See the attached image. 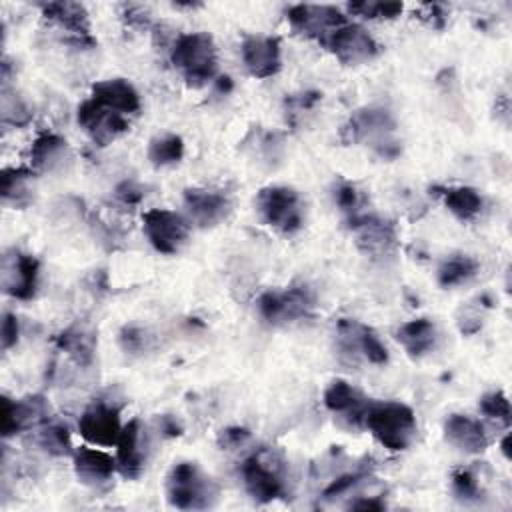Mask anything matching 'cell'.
Listing matches in <instances>:
<instances>
[{
  "mask_svg": "<svg viewBox=\"0 0 512 512\" xmlns=\"http://www.w3.org/2000/svg\"><path fill=\"white\" fill-rule=\"evenodd\" d=\"M78 124L84 128V132L92 138L98 146H108L116 138H120L124 132H128V120L126 116L104 108L96 100L88 98L78 106Z\"/></svg>",
  "mask_w": 512,
  "mask_h": 512,
  "instance_id": "cell-12",
  "label": "cell"
},
{
  "mask_svg": "<svg viewBox=\"0 0 512 512\" xmlns=\"http://www.w3.org/2000/svg\"><path fill=\"white\" fill-rule=\"evenodd\" d=\"M34 170L6 168L2 172V200L14 208H24L32 202Z\"/></svg>",
  "mask_w": 512,
  "mask_h": 512,
  "instance_id": "cell-27",
  "label": "cell"
},
{
  "mask_svg": "<svg viewBox=\"0 0 512 512\" xmlns=\"http://www.w3.org/2000/svg\"><path fill=\"white\" fill-rule=\"evenodd\" d=\"M78 432L86 442L94 446H116L122 432L118 406L104 400H94L82 412L78 420Z\"/></svg>",
  "mask_w": 512,
  "mask_h": 512,
  "instance_id": "cell-11",
  "label": "cell"
},
{
  "mask_svg": "<svg viewBox=\"0 0 512 512\" xmlns=\"http://www.w3.org/2000/svg\"><path fill=\"white\" fill-rule=\"evenodd\" d=\"M0 340H2V350H10L18 342V318L10 312L2 316Z\"/></svg>",
  "mask_w": 512,
  "mask_h": 512,
  "instance_id": "cell-41",
  "label": "cell"
},
{
  "mask_svg": "<svg viewBox=\"0 0 512 512\" xmlns=\"http://www.w3.org/2000/svg\"><path fill=\"white\" fill-rule=\"evenodd\" d=\"M144 332L136 326H126L120 332V344L126 352H140L144 348Z\"/></svg>",
  "mask_w": 512,
  "mask_h": 512,
  "instance_id": "cell-42",
  "label": "cell"
},
{
  "mask_svg": "<svg viewBox=\"0 0 512 512\" xmlns=\"http://www.w3.org/2000/svg\"><path fill=\"white\" fill-rule=\"evenodd\" d=\"M46 20L54 22L62 30H66L70 36L66 38L74 46H94V40L90 36V20L88 12L78 2H46L40 6Z\"/></svg>",
  "mask_w": 512,
  "mask_h": 512,
  "instance_id": "cell-17",
  "label": "cell"
},
{
  "mask_svg": "<svg viewBox=\"0 0 512 512\" xmlns=\"http://www.w3.org/2000/svg\"><path fill=\"white\" fill-rule=\"evenodd\" d=\"M114 196L122 202V204H126V206H134V204H138L142 198H144V190L136 184V182H122L118 188H116V192H114Z\"/></svg>",
  "mask_w": 512,
  "mask_h": 512,
  "instance_id": "cell-43",
  "label": "cell"
},
{
  "mask_svg": "<svg viewBox=\"0 0 512 512\" xmlns=\"http://www.w3.org/2000/svg\"><path fill=\"white\" fill-rule=\"evenodd\" d=\"M446 440L462 452L478 454L488 446V438L480 420L466 414H450L444 422Z\"/></svg>",
  "mask_w": 512,
  "mask_h": 512,
  "instance_id": "cell-24",
  "label": "cell"
},
{
  "mask_svg": "<svg viewBox=\"0 0 512 512\" xmlns=\"http://www.w3.org/2000/svg\"><path fill=\"white\" fill-rule=\"evenodd\" d=\"M168 502L180 510H200L214 504L218 486L194 462H178L166 480Z\"/></svg>",
  "mask_w": 512,
  "mask_h": 512,
  "instance_id": "cell-3",
  "label": "cell"
},
{
  "mask_svg": "<svg viewBox=\"0 0 512 512\" xmlns=\"http://www.w3.org/2000/svg\"><path fill=\"white\" fill-rule=\"evenodd\" d=\"M422 18L428 20L434 28H444L448 20V8L444 4H424Z\"/></svg>",
  "mask_w": 512,
  "mask_h": 512,
  "instance_id": "cell-44",
  "label": "cell"
},
{
  "mask_svg": "<svg viewBox=\"0 0 512 512\" xmlns=\"http://www.w3.org/2000/svg\"><path fill=\"white\" fill-rule=\"evenodd\" d=\"M336 334H338L336 338H338L340 354L350 356L354 360L358 356H364L368 362L376 366H384L388 362V350L380 342V338L374 334L372 328L356 320L342 318L336 326Z\"/></svg>",
  "mask_w": 512,
  "mask_h": 512,
  "instance_id": "cell-10",
  "label": "cell"
},
{
  "mask_svg": "<svg viewBox=\"0 0 512 512\" xmlns=\"http://www.w3.org/2000/svg\"><path fill=\"white\" fill-rule=\"evenodd\" d=\"M334 200L336 204L340 206L342 212H346L348 216H354V214H360V206L364 204V198H362V192L350 184V182H340L334 190Z\"/></svg>",
  "mask_w": 512,
  "mask_h": 512,
  "instance_id": "cell-36",
  "label": "cell"
},
{
  "mask_svg": "<svg viewBox=\"0 0 512 512\" xmlns=\"http://www.w3.org/2000/svg\"><path fill=\"white\" fill-rule=\"evenodd\" d=\"M314 292L306 284H294L284 290H268L258 298V312L270 324H290L310 316Z\"/></svg>",
  "mask_w": 512,
  "mask_h": 512,
  "instance_id": "cell-6",
  "label": "cell"
},
{
  "mask_svg": "<svg viewBox=\"0 0 512 512\" xmlns=\"http://www.w3.org/2000/svg\"><path fill=\"white\" fill-rule=\"evenodd\" d=\"M96 338L84 326H70L56 336V346L66 352L78 366H88L94 356Z\"/></svg>",
  "mask_w": 512,
  "mask_h": 512,
  "instance_id": "cell-28",
  "label": "cell"
},
{
  "mask_svg": "<svg viewBox=\"0 0 512 512\" xmlns=\"http://www.w3.org/2000/svg\"><path fill=\"white\" fill-rule=\"evenodd\" d=\"M36 442L40 448H44L48 454H54V456H64V454L74 452L72 444H70L68 428L58 426V424H50V426L42 428L36 436Z\"/></svg>",
  "mask_w": 512,
  "mask_h": 512,
  "instance_id": "cell-32",
  "label": "cell"
},
{
  "mask_svg": "<svg viewBox=\"0 0 512 512\" xmlns=\"http://www.w3.org/2000/svg\"><path fill=\"white\" fill-rule=\"evenodd\" d=\"M444 196V204L446 208L462 222H468V220H474L482 206H484V200L480 196L478 190L470 188V186H456V188H444L442 192Z\"/></svg>",
  "mask_w": 512,
  "mask_h": 512,
  "instance_id": "cell-29",
  "label": "cell"
},
{
  "mask_svg": "<svg viewBox=\"0 0 512 512\" xmlns=\"http://www.w3.org/2000/svg\"><path fill=\"white\" fill-rule=\"evenodd\" d=\"M68 160H70L68 142L58 134L44 132L30 146V162L36 170L54 172L64 168Z\"/></svg>",
  "mask_w": 512,
  "mask_h": 512,
  "instance_id": "cell-25",
  "label": "cell"
},
{
  "mask_svg": "<svg viewBox=\"0 0 512 512\" xmlns=\"http://www.w3.org/2000/svg\"><path fill=\"white\" fill-rule=\"evenodd\" d=\"M248 440H250V432H248L246 428H240V426L224 428V430L218 434V444H220V448H224V450L240 448V446H244Z\"/></svg>",
  "mask_w": 512,
  "mask_h": 512,
  "instance_id": "cell-39",
  "label": "cell"
},
{
  "mask_svg": "<svg viewBox=\"0 0 512 512\" xmlns=\"http://www.w3.org/2000/svg\"><path fill=\"white\" fill-rule=\"evenodd\" d=\"M396 340L402 344V348L414 356L420 358L428 354L436 344V326L428 318H416L406 324H402L396 330Z\"/></svg>",
  "mask_w": 512,
  "mask_h": 512,
  "instance_id": "cell-26",
  "label": "cell"
},
{
  "mask_svg": "<svg viewBox=\"0 0 512 512\" xmlns=\"http://www.w3.org/2000/svg\"><path fill=\"white\" fill-rule=\"evenodd\" d=\"M90 98L122 116L136 114L140 110V96L136 88L124 78H108L92 84Z\"/></svg>",
  "mask_w": 512,
  "mask_h": 512,
  "instance_id": "cell-23",
  "label": "cell"
},
{
  "mask_svg": "<svg viewBox=\"0 0 512 512\" xmlns=\"http://www.w3.org/2000/svg\"><path fill=\"white\" fill-rule=\"evenodd\" d=\"M256 210L264 224L282 232L294 234L304 224V204L300 194L290 186H266L256 196Z\"/></svg>",
  "mask_w": 512,
  "mask_h": 512,
  "instance_id": "cell-4",
  "label": "cell"
},
{
  "mask_svg": "<svg viewBox=\"0 0 512 512\" xmlns=\"http://www.w3.org/2000/svg\"><path fill=\"white\" fill-rule=\"evenodd\" d=\"M368 400L346 380H334L324 390V406L332 414H340L354 428L364 426V416L368 410Z\"/></svg>",
  "mask_w": 512,
  "mask_h": 512,
  "instance_id": "cell-20",
  "label": "cell"
},
{
  "mask_svg": "<svg viewBox=\"0 0 512 512\" xmlns=\"http://www.w3.org/2000/svg\"><path fill=\"white\" fill-rule=\"evenodd\" d=\"M50 418V406L42 396H28L22 400L2 398L0 428L2 436H12L26 428L38 426Z\"/></svg>",
  "mask_w": 512,
  "mask_h": 512,
  "instance_id": "cell-16",
  "label": "cell"
},
{
  "mask_svg": "<svg viewBox=\"0 0 512 512\" xmlns=\"http://www.w3.org/2000/svg\"><path fill=\"white\" fill-rule=\"evenodd\" d=\"M30 118H32V110L28 108V104L20 96L10 94L8 88H4L2 90V122L12 126H24L30 122Z\"/></svg>",
  "mask_w": 512,
  "mask_h": 512,
  "instance_id": "cell-33",
  "label": "cell"
},
{
  "mask_svg": "<svg viewBox=\"0 0 512 512\" xmlns=\"http://www.w3.org/2000/svg\"><path fill=\"white\" fill-rule=\"evenodd\" d=\"M38 274H40V264L32 254L12 250L10 254L4 256L2 286L6 294L20 300H30L36 294Z\"/></svg>",
  "mask_w": 512,
  "mask_h": 512,
  "instance_id": "cell-14",
  "label": "cell"
},
{
  "mask_svg": "<svg viewBox=\"0 0 512 512\" xmlns=\"http://www.w3.org/2000/svg\"><path fill=\"white\" fill-rule=\"evenodd\" d=\"M480 410L484 416L494 418L504 422L506 426L510 424V402L506 398L504 392L496 390V392H488L480 398Z\"/></svg>",
  "mask_w": 512,
  "mask_h": 512,
  "instance_id": "cell-35",
  "label": "cell"
},
{
  "mask_svg": "<svg viewBox=\"0 0 512 512\" xmlns=\"http://www.w3.org/2000/svg\"><path fill=\"white\" fill-rule=\"evenodd\" d=\"M158 426H160V432L164 436H180L182 434V424L174 416H170V414L160 416Z\"/></svg>",
  "mask_w": 512,
  "mask_h": 512,
  "instance_id": "cell-45",
  "label": "cell"
},
{
  "mask_svg": "<svg viewBox=\"0 0 512 512\" xmlns=\"http://www.w3.org/2000/svg\"><path fill=\"white\" fill-rule=\"evenodd\" d=\"M394 130V120L388 110L384 108H362L356 110L348 122L340 130V140L344 144H358L368 142L378 148V152L384 156L386 148L394 142L388 140L390 132Z\"/></svg>",
  "mask_w": 512,
  "mask_h": 512,
  "instance_id": "cell-7",
  "label": "cell"
},
{
  "mask_svg": "<svg viewBox=\"0 0 512 512\" xmlns=\"http://www.w3.org/2000/svg\"><path fill=\"white\" fill-rule=\"evenodd\" d=\"M170 60L188 86L200 88L214 80L218 70V52L210 34L186 32L174 38Z\"/></svg>",
  "mask_w": 512,
  "mask_h": 512,
  "instance_id": "cell-1",
  "label": "cell"
},
{
  "mask_svg": "<svg viewBox=\"0 0 512 512\" xmlns=\"http://www.w3.org/2000/svg\"><path fill=\"white\" fill-rule=\"evenodd\" d=\"M478 272V262L466 254H456L446 258L438 268V284L444 288L460 286L474 278Z\"/></svg>",
  "mask_w": 512,
  "mask_h": 512,
  "instance_id": "cell-30",
  "label": "cell"
},
{
  "mask_svg": "<svg viewBox=\"0 0 512 512\" xmlns=\"http://www.w3.org/2000/svg\"><path fill=\"white\" fill-rule=\"evenodd\" d=\"M184 156V142L176 134H164L150 142L148 160L154 166H170L180 162Z\"/></svg>",
  "mask_w": 512,
  "mask_h": 512,
  "instance_id": "cell-31",
  "label": "cell"
},
{
  "mask_svg": "<svg viewBox=\"0 0 512 512\" xmlns=\"http://www.w3.org/2000/svg\"><path fill=\"white\" fill-rule=\"evenodd\" d=\"M286 468L272 450H258L242 464V480L246 492L258 502H272L284 494Z\"/></svg>",
  "mask_w": 512,
  "mask_h": 512,
  "instance_id": "cell-5",
  "label": "cell"
},
{
  "mask_svg": "<svg viewBox=\"0 0 512 512\" xmlns=\"http://www.w3.org/2000/svg\"><path fill=\"white\" fill-rule=\"evenodd\" d=\"M72 460H74V472L78 480L92 488L106 486L112 480V474L118 470L116 458H112L108 452L100 448H90V446L74 448Z\"/></svg>",
  "mask_w": 512,
  "mask_h": 512,
  "instance_id": "cell-21",
  "label": "cell"
},
{
  "mask_svg": "<svg viewBox=\"0 0 512 512\" xmlns=\"http://www.w3.org/2000/svg\"><path fill=\"white\" fill-rule=\"evenodd\" d=\"M452 490L462 500H476L482 494L480 484L470 470H456L452 474Z\"/></svg>",
  "mask_w": 512,
  "mask_h": 512,
  "instance_id": "cell-37",
  "label": "cell"
},
{
  "mask_svg": "<svg viewBox=\"0 0 512 512\" xmlns=\"http://www.w3.org/2000/svg\"><path fill=\"white\" fill-rule=\"evenodd\" d=\"M286 18L296 32L320 42L332 30L346 24V16L336 6L326 4H294L286 10Z\"/></svg>",
  "mask_w": 512,
  "mask_h": 512,
  "instance_id": "cell-13",
  "label": "cell"
},
{
  "mask_svg": "<svg viewBox=\"0 0 512 512\" xmlns=\"http://www.w3.org/2000/svg\"><path fill=\"white\" fill-rule=\"evenodd\" d=\"M142 228L154 250L162 254H176L188 242V222L166 208H152L142 214Z\"/></svg>",
  "mask_w": 512,
  "mask_h": 512,
  "instance_id": "cell-8",
  "label": "cell"
},
{
  "mask_svg": "<svg viewBox=\"0 0 512 512\" xmlns=\"http://www.w3.org/2000/svg\"><path fill=\"white\" fill-rule=\"evenodd\" d=\"M364 476H366L364 470H356V472H348V474L338 476L334 482H330V486H326L324 498H336V496L348 492V490L354 488Z\"/></svg>",
  "mask_w": 512,
  "mask_h": 512,
  "instance_id": "cell-38",
  "label": "cell"
},
{
  "mask_svg": "<svg viewBox=\"0 0 512 512\" xmlns=\"http://www.w3.org/2000/svg\"><path fill=\"white\" fill-rule=\"evenodd\" d=\"M122 18L128 26L134 28H146L150 24V12L142 4H122Z\"/></svg>",
  "mask_w": 512,
  "mask_h": 512,
  "instance_id": "cell-40",
  "label": "cell"
},
{
  "mask_svg": "<svg viewBox=\"0 0 512 512\" xmlns=\"http://www.w3.org/2000/svg\"><path fill=\"white\" fill-rule=\"evenodd\" d=\"M240 54L248 74L254 78H270L282 68L280 42L274 36H246Z\"/></svg>",
  "mask_w": 512,
  "mask_h": 512,
  "instance_id": "cell-18",
  "label": "cell"
},
{
  "mask_svg": "<svg viewBox=\"0 0 512 512\" xmlns=\"http://www.w3.org/2000/svg\"><path fill=\"white\" fill-rule=\"evenodd\" d=\"M364 428L388 450H406L416 436V416L402 402H370Z\"/></svg>",
  "mask_w": 512,
  "mask_h": 512,
  "instance_id": "cell-2",
  "label": "cell"
},
{
  "mask_svg": "<svg viewBox=\"0 0 512 512\" xmlns=\"http://www.w3.org/2000/svg\"><path fill=\"white\" fill-rule=\"evenodd\" d=\"M350 232L358 248L370 256H384L394 248L396 232L394 226L372 214H354L348 218Z\"/></svg>",
  "mask_w": 512,
  "mask_h": 512,
  "instance_id": "cell-15",
  "label": "cell"
},
{
  "mask_svg": "<svg viewBox=\"0 0 512 512\" xmlns=\"http://www.w3.org/2000/svg\"><path fill=\"white\" fill-rule=\"evenodd\" d=\"M508 446H510V434H506L504 440H502V452H504L506 458H510V448Z\"/></svg>",
  "mask_w": 512,
  "mask_h": 512,
  "instance_id": "cell-47",
  "label": "cell"
},
{
  "mask_svg": "<svg viewBox=\"0 0 512 512\" xmlns=\"http://www.w3.org/2000/svg\"><path fill=\"white\" fill-rule=\"evenodd\" d=\"M402 4L400 2H372V0H364V2H352L348 4V12L358 14L362 18H396L402 12Z\"/></svg>",
  "mask_w": 512,
  "mask_h": 512,
  "instance_id": "cell-34",
  "label": "cell"
},
{
  "mask_svg": "<svg viewBox=\"0 0 512 512\" xmlns=\"http://www.w3.org/2000/svg\"><path fill=\"white\" fill-rule=\"evenodd\" d=\"M142 426L138 418H132L122 426L120 438L116 442V468L124 478H138L144 470L146 448H142Z\"/></svg>",
  "mask_w": 512,
  "mask_h": 512,
  "instance_id": "cell-22",
  "label": "cell"
},
{
  "mask_svg": "<svg viewBox=\"0 0 512 512\" xmlns=\"http://www.w3.org/2000/svg\"><path fill=\"white\" fill-rule=\"evenodd\" d=\"M322 44L346 66L366 64L378 54L376 40L358 24H342L332 30Z\"/></svg>",
  "mask_w": 512,
  "mask_h": 512,
  "instance_id": "cell-9",
  "label": "cell"
},
{
  "mask_svg": "<svg viewBox=\"0 0 512 512\" xmlns=\"http://www.w3.org/2000/svg\"><path fill=\"white\" fill-rule=\"evenodd\" d=\"M184 208L198 226L208 228L226 220L230 212V198L222 190L188 188L184 192Z\"/></svg>",
  "mask_w": 512,
  "mask_h": 512,
  "instance_id": "cell-19",
  "label": "cell"
},
{
  "mask_svg": "<svg viewBox=\"0 0 512 512\" xmlns=\"http://www.w3.org/2000/svg\"><path fill=\"white\" fill-rule=\"evenodd\" d=\"M352 508H360V510H382L386 504L378 502V500H360V502H352Z\"/></svg>",
  "mask_w": 512,
  "mask_h": 512,
  "instance_id": "cell-46",
  "label": "cell"
}]
</instances>
